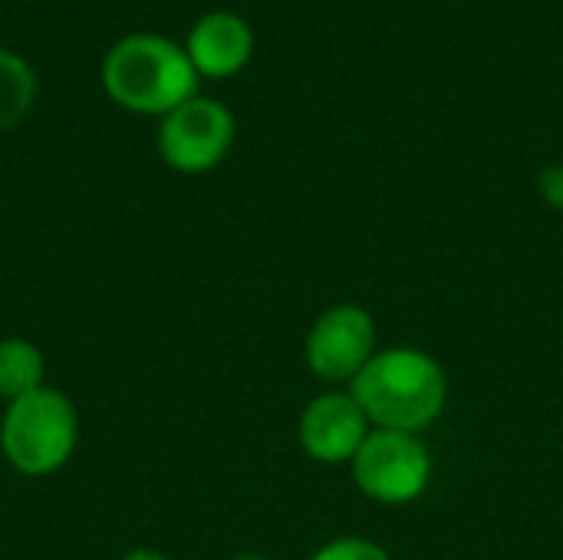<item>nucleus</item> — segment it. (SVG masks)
Masks as SVG:
<instances>
[{"instance_id": "1a4fd4ad", "label": "nucleus", "mask_w": 563, "mask_h": 560, "mask_svg": "<svg viewBox=\"0 0 563 560\" xmlns=\"http://www.w3.org/2000/svg\"><path fill=\"white\" fill-rule=\"evenodd\" d=\"M46 386V356L33 340H0V399L13 403Z\"/></svg>"}, {"instance_id": "4468645a", "label": "nucleus", "mask_w": 563, "mask_h": 560, "mask_svg": "<svg viewBox=\"0 0 563 560\" xmlns=\"http://www.w3.org/2000/svg\"><path fill=\"white\" fill-rule=\"evenodd\" d=\"M231 560H267L264 554H238V558H231Z\"/></svg>"}, {"instance_id": "ddd939ff", "label": "nucleus", "mask_w": 563, "mask_h": 560, "mask_svg": "<svg viewBox=\"0 0 563 560\" xmlns=\"http://www.w3.org/2000/svg\"><path fill=\"white\" fill-rule=\"evenodd\" d=\"M119 560H172L168 554H162V551H148V548H135V551H129V554H122Z\"/></svg>"}, {"instance_id": "9d476101", "label": "nucleus", "mask_w": 563, "mask_h": 560, "mask_svg": "<svg viewBox=\"0 0 563 560\" xmlns=\"http://www.w3.org/2000/svg\"><path fill=\"white\" fill-rule=\"evenodd\" d=\"M36 89L40 86L33 66L20 53L0 46V132L16 129L30 116Z\"/></svg>"}, {"instance_id": "20e7f679", "label": "nucleus", "mask_w": 563, "mask_h": 560, "mask_svg": "<svg viewBox=\"0 0 563 560\" xmlns=\"http://www.w3.org/2000/svg\"><path fill=\"white\" fill-rule=\"evenodd\" d=\"M432 452L422 436L373 429L350 462L356 492L383 508H402L419 502L432 485Z\"/></svg>"}, {"instance_id": "7ed1b4c3", "label": "nucleus", "mask_w": 563, "mask_h": 560, "mask_svg": "<svg viewBox=\"0 0 563 560\" xmlns=\"http://www.w3.org/2000/svg\"><path fill=\"white\" fill-rule=\"evenodd\" d=\"M76 446L79 416L63 389L43 386L7 403L0 419V452L13 472L26 479H46L73 459Z\"/></svg>"}, {"instance_id": "6e6552de", "label": "nucleus", "mask_w": 563, "mask_h": 560, "mask_svg": "<svg viewBox=\"0 0 563 560\" xmlns=\"http://www.w3.org/2000/svg\"><path fill=\"white\" fill-rule=\"evenodd\" d=\"M185 53L201 79H231L251 63L254 30L231 10H211L188 30Z\"/></svg>"}, {"instance_id": "423d86ee", "label": "nucleus", "mask_w": 563, "mask_h": 560, "mask_svg": "<svg viewBox=\"0 0 563 560\" xmlns=\"http://www.w3.org/2000/svg\"><path fill=\"white\" fill-rule=\"evenodd\" d=\"M376 353H379V327L373 314L360 304L327 307L313 320L303 340L307 370L333 386H350Z\"/></svg>"}, {"instance_id": "f257e3e1", "label": "nucleus", "mask_w": 563, "mask_h": 560, "mask_svg": "<svg viewBox=\"0 0 563 560\" xmlns=\"http://www.w3.org/2000/svg\"><path fill=\"white\" fill-rule=\"evenodd\" d=\"M373 429L422 436L449 406L445 366L419 347H379L366 370L346 386Z\"/></svg>"}, {"instance_id": "f03ea898", "label": "nucleus", "mask_w": 563, "mask_h": 560, "mask_svg": "<svg viewBox=\"0 0 563 560\" xmlns=\"http://www.w3.org/2000/svg\"><path fill=\"white\" fill-rule=\"evenodd\" d=\"M201 86L185 43L162 33H129L102 56L106 96L135 116H168L181 102L195 99Z\"/></svg>"}, {"instance_id": "39448f33", "label": "nucleus", "mask_w": 563, "mask_h": 560, "mask_svg": "<svg viewBox=\"0 0 563 560\" xmlns=\"http://www.w3.org/2000/svg\"><path fill=\"white\" fill-rule=\"evenodd\" d=\"M234 116L224 102L195 96L158 119V155L181 175H205L218 168L234 145Z\"/></svg>"}, {"instance_id": "f8f14e48", "label": "nucleus", "mask_w": 563, "mask_h": 560, "mask_svg": "<svg viewBox=\"0 0 563 560\" xmlns=\"http://www.w3.org/2000/svg\"><path fill=\"white\" fill-rule=\"evenodd\" d=\"M538 191H541V198L554 208V211H563V165H548V168H541V175H538Z\"/></svg>"}, {"instance_id": "9b49d317", "label": "nucleus", "mask_w": 563, "mask_h": 560, "mask_svg": "<svg viewBox=\"0 0 563 560\" xmlns=\"http://www.w3.org/2000/svg\"><path fill=\"white\" fill-rule=\"evenodd\" d=\"M310 560H393L389 551L369 538H333L323 548H317Z\"/></svg>"}, {"instance_id": "0eeeda50", "label": "nucleus", "mask_w": 563, "mask_h": 560, "mask_svg": "<svg viewBox=\"0 0 563 560\" xmlns=\"http://www.w3.org/2000/svg\"><path fill=\"white\" fill-rule=\"evenodd\" d=\"M369 432L373 422L350 389H327L313 396L297 422L300 449L320 465H350Z\"/></svg>"}]
</instances>
